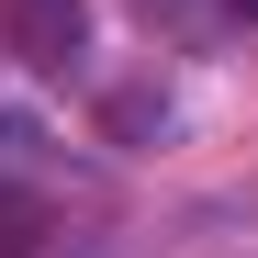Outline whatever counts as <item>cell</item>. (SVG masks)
<instances>
[{"instance_id":"cell-1","label":"cell","mask_w":258,"mask_h":258,"mask_svg":"<svg viewBox=\"0 0 258 258\" xmlns=\"http://www.w3.org/2000/svg\"><path fill=\"white\" fill-rule=\"evenodd\" d=\"M90 202H101V191L68 168V146H56V135H34L23 112L0 123V247H23V236L79 247V236H68V213H90Z\"/></svg>"},{"instance_id":"cell-2","label":"cell","mask_w":258,"mask_h":258,"mask_svg":"<svg viewBox=\"0 0 258 258\" xmlns=\"http://www.w3.org/2000/svg\"><path fill=\"white\" fill-rule=\"evenodd\" d=\"M12 45L34 68H79V0H12Z\"/></svg>"},{"instance_id":"cell-3","label":"cell","mask_w":258,"mask_h":258,"mask_svg":"<svg viewBox=\"0 0 258 258\" xmlns=\"http://www.w3.org/2000/svg\"><path fill=\"white\" fill-rule=\"evenodd\" d=\"M135 12H191V0H135Z\"/></svg>"},{"instance_id":"cell-4","label":"cell","mask_w":258,"mask_h":258,"mask_svg":"<svg viewBox=\"0 0 258 258\" xmlns=\"http://www.w3.org/2000/svg\"><path fill=\"white\" fill-rule=\"evenodd\" d=\"M225 12H247V23H258V0H225Z\"/></svg>"}]
</instances>
